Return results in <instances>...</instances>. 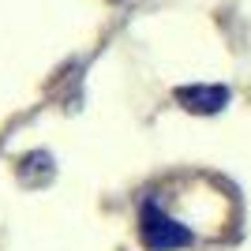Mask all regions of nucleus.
Listing matches in <instances>:
<instances>
[{"mask_svg": "<svg viewBox=\"0 0 251 251\" xmlns=\"http://www.w3.org/2000/svg\"><path fill=\"white\" fill-rule=\"evenodd\" d=\"M176 101L184 109H191V113H218L229 101V90L225 86H180Z\"/></svg>", "mask_w": 251, "mask_h": 251, "instance_id": "2", "label": "nucleus"}, {"mask_svg": "<svg viewBox=\"0 0 251 251\" xmlns=\"http://www.w3.org/2000/svg\"><path fill=\"white\" fill-rule=\"evenodd\" d=\"M139 232H143V244L150 251H176V248H188L191 244V232L173 221L169 214H161L157 202H147L143 206V218H139Z\"/></svg>", "mask_w": 251, "mask_h": 251, "instance_id": "1", "label": "nucleus"}]
</instances>
